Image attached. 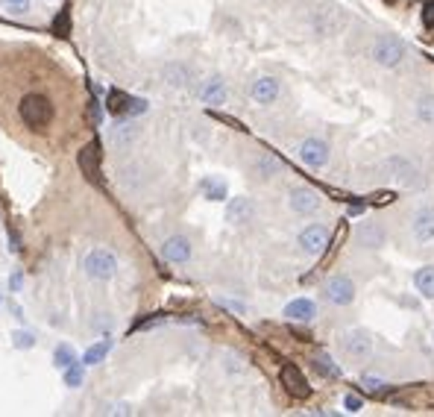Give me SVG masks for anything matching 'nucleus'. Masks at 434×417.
I'll return each mask as SVG.
<instances>
[{
    "instance_id": "2",
    "label": "nucleus",
    "mask_w": 434,
    "mask_h": 417,
    "mask_svg": "<svg viewBox=\"0 0 434 417\" xmlns=\"http://www.w3.org/2000/svg\"><path fill=\"white\" fill-rule=\"evenodd\" d=\"M83 270L97 282H106L117 273V256L106 247H94L86 259H83Z\"/></svg>"
},
{
    "instance_id": "20",
    "label": "nucleus",
    "mask_w": 434,
    "mask_h": 417,
    "mask_svg": "<svg viewBox=\"0 0 434 417\" xmlns=\"http://www.w3.org/2000/svg\"><path fill=\"white\" fill-rule=\"evenodd\" d=\"M414 282H417V291L423 297H428V300H434V265H426L417 270V276H414Z\"/></svg>"
},
{
    "instance_id": "16",
    "label": "nucleus",
    "mask_w": 434,
    "mask_h": 417,
    "mask_svg": "<svg viewBox=\"0 0 434 417\" xmlns=\"http://www.w3.org/2000/svg\"><path fill=\"white\" fill-rule=\"evenodd\" d=\"M226 97H229V94H226V86H223L221 76L206 79L203 88H200V101H203V103H211V106H223Z\"/></svg>"
},
{
    "instance_id": "35",
    "label": "nucleus",
    "mask_w": 434,
    "mask_h": 417,
    "mask_svg": "<svg viewBox=\"0 0 434 417\" xmlns=\"http://www.w3.org/2000/svg\"><path fill=\"white\" fill-rule=\"evenodd\" d=\"M346 409H349V411H361V400H358L355 394H349V396H346Z\"/></svg>"
},
{
    "instance_id": "6",
    "label": "nucleus",
    "mask_w": 434,
    "mask_h": 417,
    "mask_svg": "<svg viewBox=\"0 0 434 417\" xmlns=\"http://www.w3.org/2000/svg\"><path fill=\"white\" fill-rule=\"evenodd\" d=\"M300 159L308 168H323L329 162V144L320 142V138H305L300 144Z\"/></svg>"
},
{
    "instance_id": "17",
    "label": "nucleus",
    "mask_w": 434,
    "mask_h": 417,
    "mask_svg": "<svg viewBox=\"0 0 434 417\" xmlns=\"http://www.w3.org/2000/svg\"><path fill=\"white\" fill-rule=\"evenodd\" d=\"M414 238L417 241H431L434 238V209H420L414 215Z\"/></svg>"
},
{
    "instance_id": "11",
    "label": "nucleus",
    "mask_w": 434,
    "mask_h": 417,
    "mask_svg": "<svg viewBox=\"0 0 434 417\" xmlns=\"http://www.w3.org/2000/svg\"><path fill=\"white\" fill-rule=\"evenodd\" d=\"M282 385L291 396H297V400H305V396L311 394V385L305 382V376L300 373V367H293V365H285L282 367Z\"/></svg>"
},
{
    "instance_id": "9",
    "label": "nucleus",
    "mask_w": 434,
    "mask_h": 417,
    "mask_svg": "<svg viewBox=\"0 0 434 417\" xmlns=\"http://www.w3.org/2000/svg\"><path fill=\"white\" fill-rule=\"evenodd\" d=\"M162 256H165V262L182 265V262L191 259V241L185 235H170V238H165V244H162Z\"/></svg>"
},
{
    "instance_id": "27",
    "label": "nucleus",
    "mask_w": 434,
    "mask_h": 417,
    "mask_svg": "<svg viewBox=\"0 0 434 417\" xmlns=\"http://www.w3.org/2000/svg\"><path fill=\"white\" fill-rule=\"evenodd\" d=\"M62 373H65V385H71V388H80V385L86 382V370H83L80 362H74V365L65 367Z\"/></svg>"
},
{
    "instance_id": "13",
    "label": "nucleus",
    "mask_w": 434,
    "mask_h": 417,
    "mask_svg": "<svg viewBox=\"0 0 434 417\" xmlns=\"http://www.w3.org/2000/svg\"><path fill=\"white\" fill-rule=\"evenodd\" d=\"M288 203H291V209H293V212H300V215H311V212H317V209H320V194L314 191V188H293Z\"/></svg>"
},
{
    "instance_id": "7",
    "label": "nucleus",
    "mask_w": 434,
    "mask_h": 417,
    "mask_svg": "<svg viewBox=\"0 0 434 417\" xmlns=\"http://www.w3.org/2000/svg\"><path fill=\"white\" fill-rule=\"evenodd\" d=\"M326 297H329V303H334V306H349L352 297H355L352 280L349 276H332V280L326 282Z\"/></svg>"
},
{
    "instance_id": "37",
    "label": "nucleus",
    "mask_w": 434,
    "mask_h": 417,
    "mask_svg": "<svg viewBox=\"0 0 434 417\" xmlns=\"http://www.w3.org/2000/svg\"><path fill=\"white\" fill-rule=\"evenodd\" d=\"M0 309H4V294H0Z\"/></svg>"
},
{
    "instance_id": "19",
    "label": "nucleus",
    "mask_w": 434,
    "mask_h": 417,
    "mask_svg": "<svg viewBox=\"0 0 434 417\" xmlns=\"http://www.w3.org/2000/svg\"><path fill=\"white\" fill-rule=\"evenodd\" d=\"M138 132H141V130H138L132 121H121V124L112 130V144L121 147V150H127V147L135 142V138H138Z\"/></svg>"
},
{
    "instance_id": "33",
    "label": "nucleus",
    "mask_w": 434,
    "mask_h": 417,
    "mask_svg": "<svg viewBox=\"0 0 434 417\" xmlns=\"http://www.w3.org/2000/svg\"><path fill=\"white\" fill-rule=\"evenodd\" d=\"M0 4L9 6V9H18V12H21V9H30V0H0Z\"/></svg>"
},
{
    "instance_id": "30",
    "label": "nucleus",
    "mask_w": 434,
    "mask_h": 417,
    "mask_svg": "<svg viewBox=\"0 0 434 417\" xmlns=\"http://www.w3.org/2000/svg\"><path fill=\"white\" fill-rule=\"evenodd\" d=\"M314 367H317L323 376H338V367L332 365L329 355H317V359H314Z\"/></svg>"
},
{
    "instance_id": "25",
    "label": "nucleus",
    "mask_w": 434,
    "mask_h": 417,
    "mask_svg": "<svg viewBox=\"0 0 434 417\" xmlns=\"http://www.w3.org/2000/svg\"><path fill=\"white\" fill-rule=\"evenodd\" d=\"M203 194H206V200H223L226 197V183L223 180H203Z\"/></svg>"
},
{
    "instance_id": "10",
    "label": "nucleus",
    "mask_w": 434,
    "mask_h": 417,
    "mask_svg": "<svg viewBox=\"0 0 434 417\" xmlns=\"http://www.w3.org/2000/svg\"><path fill=\"white\" fill-rule=\"evenodd\" d=\"M300 244H303V250H305L308 256H320V253L326 250V244H329V229L320 227V224H314V227L303 229Z\"/></svg>"
},
{
    "instance_id": "24",
    "label": "nucleus",
    "mask_w": 434,
    "mask_h": 417,
    "mask_svg": "<svg viewBox=\"0 0 434 417\" xmlns=\"http://www.w3.org/2000/svg\"><path fill=\"white\" fill-rule=\"evenodd\" d=\"M165 79H168V86L182 88V86L188 83V68H185V65H168V68H165Z\"/></svg>"
},
{
    "instance_id": "5",
    "label": "nucleus",
    "mask_w": 434,
    "mask_h": 417,
    "mask_svg": "<svg viewBox=\"0 0 434 417\" xmlns=\"http://www.w3.org/2000/svg\"><path fill=\"white\" fill-rule=\"evenodd\" d=\"M341 347H344V353L349 355V359H355V362H364L367 355L373 353V338H370V335H367L364 329H352V332H346V335H344Z\"/></svg>"
},
{
    "instance_id": "31",
    "label": "nucleus",
    "mask_w": 434,
    "mask_h": 417,
    "mask_svg": "<svg viewBox=\"0 0 434 417\" xmlns=\"http://www.w3.org/2000/svg\"><path fill=\"white\" fill-rule=\"evenodd\" d=\"M217 306H223V309H229V312H238V314L247 312L244 303H238V300H226V297H217Z\"/></svg>"
},
{
    "instance_id": "15",
    "label": "nucleus",
    "mask_w": 434,
    "mask_h": 417,
    "mask_svg": "<svg viewBox=\"0 0 434 417\" xmlns=\"http://www.w3.org/2000/svg\"><path fill=\"white\" fill-rule=\"evenodd\" d=\"M80 171L88 180H97V173H100V144L97 142H91L80 150Z\"/></svg>"
},
{
    "instance_id": "1",
    "label": "nucleus",
    "mask_w": 434,
    "mask_h": 417,
    "mask_svg": "<svg viewBox=\"0 0 434 417\" xmlns=\"http://www.w3.org/2000/svg\"><path fill=\"white\" fill-rule=\"evenodd\" d=\"M18 112H21V121L33 130V132H45L50 127V118H53V109H50V101L45 94H27L21 106H18Z\"/></svg>"
},
{
    "instance_id": "14",
    "label": "nucleus",
    "mask_w": 434,
    "mask_h": 417,
    "mask_svg": "<svg viewBox=\"0 0 434 417\" xmlns=\"http://www.w3.org/2000/svg\"><path fill=\"white\" fill-rule=\"evenodd\" d=\"M250 94H252V101L255 103H273L276 97H279V79H273V76H259L252 83V88H250Z\"/></svg>"
},
{
    "instance_id": "18",
    "label": "nucleus",
    "mask_w": 434,
    "mask_h": 417,
    "mask_svg": "<svg viewBox=\"0 0 434 417\" xmlns=\"http://www.w3.org/2000/svg\"><path fill=\"white\" fill-rule=\"evenodd\" d=\"M314 314H317V306H314L311 300H305V297H300V300H291L285 306V317H291V321H311Z\"/></svg>"
},
{
    "instance_id": "23",
    "label": "nucleus",
    "mask_w": 434,
    "mask_h": 417,
    "mask_svg": "<svg viewBox=\"0 0 434 417\" xmlns=\"http://www.w3.org/2000/svg\"><path fill=\"white\" fill-rule=\"evenodd\" d=\"M74 362H76V353H74V347H71V344H59V347L53 350V365H56L59 370L71 367Z\"/></svg>"
},
{
    "instance_id": "4",
    "label": "nucleus",
    "mask_w": 434,
    "mask_h": 417,
    "mask_svg": "<svg viewBox=\"0 0 434 417\" xmlns=\"http://www.w3.org/2000/svg\"><path fill=\"white\" fill-rule=\"evenodd\" d=\"M387 171L393 173V180L402 183V185H414L420 188L423 185V176H420V168L411 162V159H402V156H390L387 159Z\"/></svg>"
},
{
    "instance_id": "36",
    "label": "nucleus",
    "mask_w": 434,
    "mask_h": 417,
    "mask_svg": "<svg viewBox=\"0 0 434 417\" xmlns=\"http://www.w3.org/2000/svg\"><path fill=\"white\" fill-rule=\"evenodd\" d=\"M21 282H24V276H21V273H12V280H9L12 291H21Z\"/></svg>"
},
{
    "instance_id": "28",
    "label": "nucleus",
    "mask_w": 434,
    "mask_h": 417,
    "mask_svg": "<svg viewBox=\"0 0 434 417\" xmlns=\"http://www.w3.org/2000/svg\"><path fill=\"white\" fill-rule=\"evenodd\" d=\"M12 347L15 350H33L35 347V335L30 329H15L12 332Z\"/></svg>"
},
{
    "instance_id": "29",
    "label": "nucleus",
    "mask_w": 434,
    "mask_h": 417,
    "mask_svg": "<svg viewBox=\"0 0 434 417\" xmlns=\"http://www.w3.org/2000/svg\"><path fill=\"white\" fill-rule=\"evenodd\" d=\"M417 115L423 118V121H434V97H423V101L417 103Z\"/></svg>"
},
{
    "instance_id": "8",
    "label": "nucleus",
    "mask_w": 434,
    "mask_h": 417,
    "mask_svg": "<svg viewBox=\"0 0 434 417\" xmlns=\"http://www.w3.org/2000/svg\"><path fill=\"white\" fill-rule=\"evenodd\" d=\"M255 217V203L250 197H232L229 206H226V221L232 227H244Z\"/></svg>"
},
{
    "instance_id": "3",
    "label": "nucleus",
    "mask_w": 434,
    "mask_h": 417,
    "mask_svg": "<svg viewBox=\"0 0 434 417\" xmlns=\"http://www.w3.org/2000/svg\"><path fill=\"white\" fill-rule=\"evenodd\" d=\"M373 56H376V62L385 65V68H397L402 62V56H405V47L399 38H393V35H382L376 38V47H373Z\"/></svg>"
},
{
    "instance_id": "32",
    "label": "nucleus",
    "mask_w": 434,
    "mask_h": 417,
    "mask_svg": "<svg viewBox=\"0 0 434 417\" xmlns=\"http://www.w3.org/2000/svg\"><path fill=\"white\" fill-rule=\"evenodd\" d=\"M364 385H367L370 391H376V394H382V391H385V382H382V379H376V376H364Z\"/></svg>"
},
{
    "instance_id": "21",
    "label": "nucleus",
    "mask_w": 434,
    "mask_h": 417,
    "mask_svg": "<svg viewBox=\"0 0 434 417\" xmlns=\"http://www.w3.org/2000/svg\"><path fill=\"white\" fill-rule=\"evenodd\" d=\"M109 350H112V341L109 338H103L100 344H94V347H88L86 350V355H83V365H100L106 355H109Z\"/></svg>"
},
{
    "instance_id": "12",
    "label": "nucleus",
    "mask_w": 434,
    "mask_h": 417,
    "mask_svg": "<svg viewBox=\"0 0 434 417\" xmlns=\"http://www.w3.org/2000/svg\"><path fill=\"white\" fill-rule=\"evenodd\" d=\"M355 238H358V244L367 247V250H379L385 244V227L376 224V221H364L358 229H355Z\"/></svg>"
},
{
    "instance_id": "26",
    "label": "nucleus",
    "mask_w": 434,
    "mask_h": 417,
    "mask_svg": "<svg viewBox=\"0 0 434 417\" xmlns=\"http://www.w3.org/2000/svg\"><path fill=\"white\" fill-rule=\"evenodd\" d=\"M255 171H259L262 176H276V173L282 171V162L276 156H262L259 162H255Z\"/></svg>"
},
{
    "instance_id": "34",
    "label": "nucleus",
    "mask_w": 434,
    "mask_h": 417,
    "mask_svg": "<svg viewBox=\"0 0 434 417\" xmlns=\"http://www.w3.org/2000/svg\"><path fill=\"white\" fill-rule=\"evenodd\" d=\"M423 18H426V27H434V4H426Z\"/></svg>"
},
{
    "instance_id": "22",
    "label": "nucleus",
    "mask_w": 434,
    "mask_h": 417,
    "mask_svg": "<svg viewBox=\"0 0 434 417\" xmlns=\"http://www.w3.org/2000/svg\"><path fill=\"white\" fill-rule=\"evenodd\" d=\"M129 101H132V97H127L124 91H112L109 94V112L112 115H121V118H129Z\"/></svg>"
}]
</instances>
